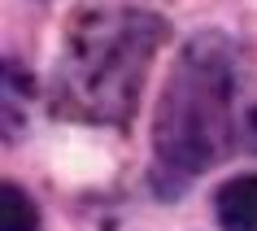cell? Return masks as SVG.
I'll use <instances>...</instances> for the list:
<instances>
[{
	"mask_svg": "<svg viewBox=\"0 0 257 231\" xmlns=\"http://www.w3.org/2000/svg\"><path fill=\"white\" fill-rule=\"evenodd\" d=\"M248 140H253V149H257V109L248 113Z\"/></svg>",
	"mask_w": 257,
	"mask_h": 231,
	"instance_id": "5b68a950",
	"label": "cell"
},
{
	"mask_svg": "<svg viewBox=\"0 0 257 231\" xmlns=\"http://www.w3.org/2000/svg\"><path fill=\"white\" fill-rule=\"evenodd\" d=\"M162 40V18L136 0L83 5L66 35L61 100L83 118H126Z\"/></svg>",
	"mask_w": 257,
	"mask_h": 231,
	"instance_id": "6da1fadb",
	"label": "cell"
},
{
	"mask_svg": "<svg viewBox=\"0 0 257 231\" xmlns=\"http://www.w3.org/2000/svg\"><path fill=\"white\" fill-rule=\"evenodd\" d=\"M235 57L222 35H196L179 53L157 105V157L179 175H196L227 153Z\"/></svg>",
	"mask_w": 257,
	"mask_h": 231,
	"instance_id": "7a4b0ae2",
	"label": "cell"
},
{
	"mask_svg": "<svg viewBox=\"0 0 257 231\" xmlns=\"http://www.w3.org/2000/svg\"><path fill=\"white\" fill-rule=\"evenodd\" d=\"M218 222L227 231H257V175H240L218 192Z\"/></svg>",
	"mask_w": 257,
	"mask_h": 231,
	"instance_id": "3957f363",
	"label": "cell"
},
{
	"mask_svg": "<svg viewBox=\"0 0 257 231\" xmlns=\"http://www.w3.org/2000/svg\"><path fill=\"white\" fill-rule=\"evenodd\" d=\"M35 222H40V214H35L31 196H22V188L9 183L0 192V227L5 231H35Z\"/></svg>",
	"mask_w": 257,
	"mask_h": 231,
	"instance_id": "277c9868",
	"label": "cell"
}]
</instances>
